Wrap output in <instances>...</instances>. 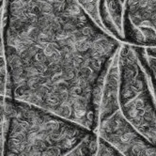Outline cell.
Returning a JSON list of instances; mask_svg holds the SVG:
<instances>
[{
  "mask_svg": "<svg viewBox=\"0 0 156 156\" xmlns=\"http://www.w3.org/2000/svg\"><path fill=\"white\" fill-rule=\"evenodd\" d=\"M7 97L92 132L106 74L122 41L77 0H5Z\"/></svg>",
  "mask_w": 156,
  "mask_h": 156,
  "instance_id": "6da1fadb",
  "label": "cell"
},
{
  "mask_svg": "<svg viewBox=\"0 0 156 156\" xmlns=\"http://www.w3.org/2000/svg\"><path fill=\"white\" fill-rule=\"evenodd\" d=\"M4 156H64L92 131L49 111L6 96Z\"/></svg>",
  "mask_w": 156,
  "mask_h": 156,
  "instance_id": "7a4b0ae2",
  "label": "cell"
},
{
  "mask_svg": "<svg viewBox=\"0 0 156 156\" xmlns=\"http://www.w3.org/2000/svg\"><path fill=\"white\" fill-rule=\"evenodd\" d=\"M119 102L125 119L156 147V99L133 45L119 51Z\"/></svg>",
  "mask_w": 156,
  "mask_h": 156,
  "instance_id": "3957f363",
  "label": "cell"
},
{
  "mask_svg": "<svg viewBox=\"0 0 156 156\" xmlns=\"http://www.w3.org/2000/svg\"><path fill=\"white\" fill-rule=\"evenodd\" d=\"M119 65L115 61L106 74L99 111L97 135L123 156H156V147L122 114L119 102Z\"/></svg>",
  "mask_w": 156,
  "mask_h": 156,
  "instance_id": "277c9868",
  "label": "cell"
},
{
  "mask_svg": "<svg viewBox=\"0 0 156 156\" xmlns=\"http://www.w3.org/2000/svg\"><path fill=\"white\" fill-rule=\"evenodd\" d=\"M122 33L130 45L156 48V0H125Z\"/></svg>",
  "mask_w": 156,
  "mask_h": 156,
  "instance_id": "5b68a950",
  "label": "cell"
},
{
  "mask_svg": "<svg viewBox=\"0 0 156 156\" xmlns=\"http://www.w3.org/2000/svg\"><path fill=\"white\" fill-rule=\"evenodd\" d=\"M4 8L0 10V95L6 96L8 90V63L3 35Z\"/></svg>",
  "mask_w": 156,
  "mask_h": 156,
  "instance_id": "8992f818",
  "label": "cell"
},
{
  "mask_svg": "<svg viewBox=\"0 0 156 156\" xmlns=\"http://www.w3.org/2000/svg\"><path fill=\"white\" fill-rule=\"evenodd\" d=\"M133 48H135V50L138 55L139 60L143 66L144 70L146 71V73L149 76L152 91H153L154 97L156 99V58L148 55L146 52V48H144V47L133 46Z\"/></svg>",
  "mask_w": 156,
  "mask_h": 156,
  "instance_id": "52a82bcc",
  "label": "cell"
},
{
  "mask_svg": "<svg viewBox=\"0 0 156 156\" xmlns=\"http://www.w3.org/2000/svg\"><path fill=\"white\" fill-rule=\"evenodd\" d=\"M98 135L92 132L76 148L64 156H95L98 148Z\"/></svg>",
  "mask_w": 156,
  "mask_h": 156,
  "instance_id": "ba28073f",
  "label": "cell"
},
{
  "mask_svg": "<svg viewBox=\"0 0 156 156\" xmlns=\"http://www.w3.org/2000/svg\"><path fill=\"white\" fill-rule=\"evenodd\" d=\"M6 129H7L6 96L0 95V156L5 155Z\"/></svg>",
  "mask_w": 156,
  "mask_h": 156,
  "instance_id": "9c48e42d",
  "label": "cell"
},
{
  "mask_svg": "<svg viewBox=\"0 0 156 156\" xmlns=\"http://www.w3.org/2000/svg\"><path fill=\"white\" fill-rule=\"evenodd\" d=\"M95 156H123L118 150L103 138H98V148Z\"/></svg>",
  "mask_w": 156,
  "mask_h": 156,
  "instance_id": "30bf717a",
  "label": "cell"
},
{
  "mask_svg": "<svg viewBox=\"0 0 156 156\" xmlns=\"http://www.w3.org/2000/svg\"><path fill=\"white\" fill-rule=\"evenodd\" d=\"M146 52L148 55L156 58V48H146Z\"/></svg>",
  "mask_w": 156,
  "mask_h": 156,
  "instance_id": "8fae6325",
  "label": "cell"
}]
</instances>
